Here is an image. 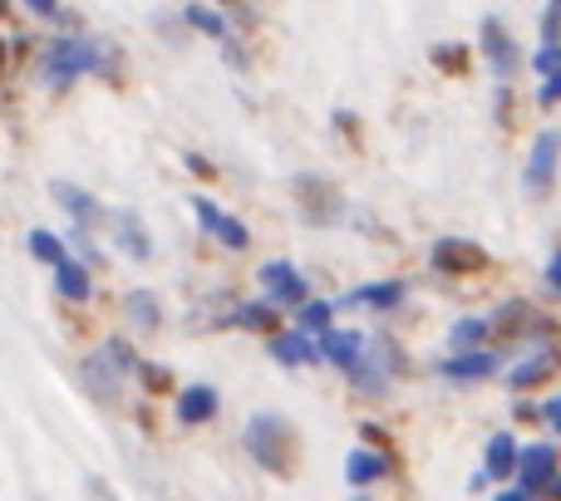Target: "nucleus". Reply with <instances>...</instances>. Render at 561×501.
<instances>
[{
	"label": "nucleus",
	"instance_id": "nucleus-1",
	"mask_svg": "<svg viewBox=\"0 0 561 501\" xmlns=\"http://www.w3.org/2000/svg\"><path fill=\"white\" fill-rule=\"evenodd\" d=\"M108 65H114V49H108L104 39L69 35V39H55V45L39 55V79H45L49 89H69L84 74H104Z\"/></svg>",
	"mask_w": 561,
	"mask_h": 501
},
{
	"label": "nucleus",
	"instance_id": "nucleus-2",
	"mask_svg": "<svg viewBox=\"0 0 561 501\" xmlns=\"http://www.w3.org/2000/svg\"><path fill=\"white\" fill-rule=\"evenodd\" d=\"M242 438H247L252 463H262L266 473H276V477L290 473V463H296V433H290V423L280 413H256Z\"/></svg>",
	"mask_w": 561,
	"mask_h": 501
},
{
	"label": "nucleus",
	"instance_id": "nucleus-3",
	"mask_svg": "<svg viewBox=\"0 0 561 501\" xmlns=\"http://www.w3.org/2000/svg\"><path fill=\"white\" fill-rule=\"evenodd\" d=\"M134 369H144L134 359V349H128V339H108V345H99L94 354L84 359V384L94 398H104V404H114L118 394H124V378L134 374Z\"/></svg>",
	"mask_w": 561,
	"mask_h": 501
},
{
	"label": "nucleus",
	"instance_id": "nucleus-4",
	"mask_svg": "<svg viewBox=\"0 0 561 501\" xmlns=\"http://www.w3.org/2000/svg\"><path fill=\"white\" fill-rule=\"evenodd\" d=\"M557 163H561V128H542L533 138V153H527V173H523V187L533 197H547L557 183Z\"/></svg>",
	"mask_w": 561,
	"mask_h": 501
},
{
	"label": "nucleus",
	"instance_id": "nucleus-5",
	"mask_svg": "<svg viewBox=\"0 0 561 501\" xmlns=\"http://www.w3.org/2000/svg\"><path fill=\"white\" fill-rule=\"evenodd\" d=\"M394 364H399V349L389 345V339H375V345L365 349V359H359V369L350 374V384H355L359 394H385L389 378H394Z\"/></svg>",
	"mask_w": 561,
	"mask_h": 501
},
{
	"label": "nucleus",
	"instance_id": "nucleus-6",
	"mask_svg": "<svg viewBox=\"0 0 561 501\" xmlns=\"http://www.w3.org/2000/svg\"><path fill=\"white\" fill-rule=\"evenodd\" d=\"M552 482H557V447L552 443L523 447V463H517V487H523L527 497H542V492H552Z\"/></svg>",
	"mask_w": 561,
	"mask_h": 501
},
{
	"label": "nucleus",
	"instance_id": "nucleus-7",
	"mask_svg": "<svg viewBox=\"0 0 561 501\" xmlns=\"http://www.w3.org/2000/svg\"><path fill=\"white\" fill-rule=\"evenodd\" d=\"M193 212H197V222H203V232L217 236L222 246H232V250H247V246H252V232H247L237 217H227L217 202H207V197H193Z\"/></svg>",
	"mask_w": 561,
	"mask_h": 501
},
{
	"label": "nucleus",
	"instance_id": "nucleus-8",
	"mask_svg": "<svg viewBox=\"0 0 561 501\" xmlns=\"http://www.w3.org/2000/svg\"><path fill=\"white\" fill-rule=\"evenodd\" d=\"M483 266H488V250L473 242L448 236V242L434 246V270H444V276H473V270H483Z\"/></svg>",
	"mask_w": 561,
	"mask_h": 501
},
{
	"label": "nucleus",
	"instance_id": "nucleus-9",
	"mask_svg": "<svg viewBox=\"0 0 561 501\" xmlns=\"http://www.w3.org/2000/svg\"><path fill=\"white\" fill-rule=\"evenodd\" d=\"M262 286L272 290V300H286V305H306L310 300V286L290 260H266L262 266Z\"/></svg>",
	"mask_w": 561,
	"mask_h": 501
},
{
	"label": "nucleus",
	"instance_id": "nucleus-10",
	"mask_svg": "<svg viewBox=\"0 0 561 501\" xmlns=\"http://www.w3.org/2000/svg\"><path fill=\"white\" fill-rule=\"evenodd\" d=\"M365 335L359 329H330V335H320V354L330 359V364H340L345 374H355L359 359H365Z\"/></svg>",
	"mask_w": 561,
	"mask_h": 501
},
{
	"label": "nucleus",
	"instance_id": "nucleus-11",
	"mask_svg": "<svg viewBox=\"0 0 561 501\" xmlns=\"http://www.w3.org/2000/svg\"><path fill=\"white\" fill-rule=\"evenodd\" d=\"M49 197H55V202L65 207L69 217H75L79 232H84V226H94V222H104V217H108L104 207H99L94 197H89L84 187H75V183H49Z\"/></svg>",
	"mask_w": 561,
	"mask_h": 501
},
{
	"label": "nucleus",
	"instance_id": "nucleus-12",
	"mask_svg": "<svg viewBox=\"0 0 561 501\" xmlns=\"http://www.w3.org/2000/svg\"><path fill=\"white\" fill-rule=\"evenodd\" d=\"M517 463H523V447L513 443V433L488 438V453H483V477L488 482H507V477H517Z\"/></svg>",
	"mask_w": 561,
	"mask_h": 501
},
{
	"label": "nucleus",
	"instance_id": "nucleus-13",
	"mask_svg": "<svg viewBox=\"0 0 561 501\" xmlns=\"http://www.w3.org/2000/svg\"><path fill=\"white\" fill-rule=\"evenodd\" d=\"M493 329H497V335L513 339V335H547L552 325H547V319L537 315V310L527 305V300H507V305L493 315Z\"/></svg>",
	"mask_w": 561,
	"mask_h": 501
},
{
	"label": "nucleus",
	"instance_id": "nucleus-14",
	"mask_svg": "<svg viewBox=\"0 0 561 501\" xmlns=\"http://www.w3.org/2000/svg\"><path fill=\"white\" fill-rule=\"evenodd\" d=\"M483 55H488V65H493L503 79L517 69V45H513V35L503 30V20H497V15L483 20Z\"/></svg>",
	"mask_w": 561,
	"mask_h": 501
},
{
	"label": "nucleus",
	"instance_id": "nucleus-15",
	"mask_svg": "<svg viewBox=\"0 0 561 501\" xmlns=\"http://www.w3.org/2000/svg\"><path fill=\"white\" fill-rule=\"evenodd\" d=\"M493 369H497V354H488V349H468V354L444 359V369H438V374L458 378V384H473V378H488Z\"/></svg>",
	"mask_w": 561,
	"mask_h": 501
},
{
	"label": "nucleus",
	"instance_id": "nucleus-16",
	"mask_svg": "<svg viewBox=\"0 0 561 501\" xmlns=\"http://www.w3.org/2000/svg\"><path fill=\"white\" fill-rule=\"evenodd\" d=\"M217 404H222V398H217L213 384H187L183 394H178V418H183V423H207V418L217 413Z\"/></svg>",
	"mask_w": 561,
	"mask_h": 501
},
{
	"label": "nucleus",
	"instance_id": "nucleus-17",
	"mask_svg": "<svg viewBox=\"0 0 561 501\" xmlns=\"http://www.w3.org/2000/svg\"><path fill=\"white\" fill-rule=\"evenodd\" d=\"M404 280H375V286H359V290H350L340 305H369V310H394L399 300H404Z\"/></svg>",
	"mask_w": 561,
	"mask_h": 501
},
{
	"label": "nucleus",
	"instance_id": "nucleus-18",
	"mask_svg": "<svg viewBox=\"0 0 561 501\" xmlns=\"http://www.w3.org/2000/svg\"><path fill=\"white\" fill-rule=\"evenodd\" d=\"M557 374V349H533V354L523 359V364L507 374V384L523 394V388H533V384H542V378H552Z\"/></svg>",
	"mask_w": 561,
	"mask_h": 501
},
{
	"label": "nucleus",
	"instance_id": "nucleus-19",
	"mask_svg": "<svg viewBox=\"0 0 561 501\" xmlns=\"http://www.w3.org/2000/svg\"><path fill=\"white\" fill-rule=\"evenodd\" d=\"M272 354L280 364H316V359H325L316 345H310L306 329H286V335H272Z\"/></svg>",
	"mask_w": 561,
	"mask_h": 501
},
{
	"label": "nucleus",
	"instance_id": "nucleus-20",
	"mask_svg": "<svg viewBox=\"0 0 561 501\" xmlns=\"http://www.w3.org/2000/svg\"><path fill=\"white\" fill-rule=\"evenodd\" d=\"M114 242L124 246L134 260H148V256H153V242H148L144 222H138L134 212H114Z\"/></svg>",
	"mask_w": 561,
	"mask_h": 501
},
{
	"label": "nucleus",
	"instance_id": "nucleus-21",
	"mask_svg": "<svg viewBox=\"0 0 561 501\" xmlns=\"http://www.w3.org/2000/svg\"><path fill=\"white\" fill-rule=\"evenodd\" d=\"M385 473H389V457H379V453H350L345 457L350 487H369V482H379Z\"/></svg>",
	"mask_w": 561,
	"mask_h": 501
},
{
	"label": "nucleus",
	"instance_id": "nucleus-22",
	"mask_svg": "<svg viewBox=\"0 0 561 501\" xmlns=\"http://www.w3.org/2000/svg\"><path fill=\"white\" fill-rule=\"evenodd\" d=\"M55 286L65 300H89V266L69 256L65 266H55Z\"/></svg>",
	"mask_w": 561,
	"mask_h": 501
},
{
	"label": "nucleus",
	"instance_id": "nucleus-23",
	"mask_svg": "<svg viewBox=\"0 0 561 501\" xmlns=\"http://www.w3.org/2000/svg\"><path fill=\"white\" fill-rule=\"evenodd\" d=\"M124 310H128V319H134L138 329H158V325H163V310H158L153 290H128Z\"/></svg>",
	"mask_w": 561,
	"mask_h": 501
},
{
	"label": "nucleus",
	"instance_id": "nucleus-24",
	"mask_svg": "<svg viewBox=\"0 0 561 501\" xmlns=\"http://www.w3.org/2000/svg\"><path fill=\"white\" fill-rule=\"evenodd\" d=\"M25 246H30V256H35V260H45V266H65V260H69L65 242H59L55 232H45V226H35V232L25 236Z\"/></svg>",
	"mask_w": 561,
	"mask_h": 501
},
{
	"label": "nucleus",
	"instance_id": "nucleus-25",
	"mask_svg": "<svg viewBox=\"0 0 561 501\" xmlns=\"http://www.w3.org/2000/svg\"><path fill=\"white\" fill-rule=\"evenodd\" d=\"M232 325H242V329H276V305H272V300H247V305H237Z\"/></svg>",
	"mask_w": 561,
	"mask_h": 501
},
{
	"label": "nucleus",
	"instance_id": "nucleus-26",
	"mask_svg": "<svg viewBox=\"0 0 561 501\" xmlns=\"http://www.w3.org/2000/svg\"><path fill=\"white\" fill-rule=\"evenodd\" d=\"M183 20L193 30H203V35H213V39H227V15H217V10H207V5H187L183 10ZM232 45V39H227Z\"/></svg>",
	"mask_w": 561,
	"mask_h": 501
},
{
	"label": "nucleus",
	"instance_id": "nucleus-27",
	"mask_svg": "<svg viewBox=\"0 0 561 501\" xmlns=\"http://www.w3.org/2000/svg\"><path fill=\"white\" fill-rule=\"evenodd\" d=\"M330 315H335L330 300H306V305H300V329H306V335H330Z\"/></svg>",
	"mask_w": 561,
	"mask_h": 501
},
{
	"label": "nucleus",
	"instance_id": "nucleus-28",
	"mask_svg": "<svg viewBox=\"0 0 561 501\" xmlns=\"http://www.w3.org/2000/svg\"><path fill=\"white\" fill-rule=\"evenodd\" d=\"M488 329H493V325H488V319H458V325H454V335H448V339H454V349H458V354H468V349H473V345H483V335H488Z\"/></svg>",
	"mask_w": 561,
	"mask_h": 501
},
{
	"label": "nucleus",
	"instance_id": "nucleus-29",
	"mask_svg": "<svg viewBox=\"0 0 561 501\" xmlns=\"http://www.w3.org/2000/svg\"><path fill=\"white\" fill-rule=\"evenodd\" d=\"M561 39V0H547V15H542V45H557Z\"/></svg>",
	"mask_w": 561,
	"mask_h": 501
},
{
	"label": "nucleus",
	"instance_id": "nucleus-30",
	"mask_svg": "<svg viewBox=\"0 0 561 501\" xmlns=\"http://www.w3.org/2000/svg\"><path fill=\"white\" fill-rule=\"evenodd\" d=\"M434 65H438V69H448V74H458V69H463L468 59H463V49H458V45H438V49H434Z\"/></svg>",
	"mask_w": 561,
	"mask_h": 501
},
{
	"label": "nucleus",
	"instance_id": "nucleus-31",
	"mask_svg": "<svg viewBox=\"0 0 561 501\" xmlns=\"http://www.w3.org/2000/svg\"><path fill=\"white\" fill-rule=\"evenodd\" d=\"M533 65H537V74H542V79L561 74V45H542V55H537Z\"/></svg>",
	"mask_w": 561,
	"mask_h": 501
},
{
	"label": "nucleus",
	"instance_id": "nucleus-32",
	"mask_svg": "<svg viewBox=\"0 0 561 501\" xmlns=\"http://www.w3.org/2000/svg\"><path fill=\"white\" fill-rule=\"evenodd\" d=\"M144 384L153 388V394H163V388L173 384V378H168V369H163V364H144Z\"/></svg>",
	"mask_w": 561,
	"mask_h": 501
},
{
	"label": "nucleus",
	"instance_id": "nucleus-33",
	"mask_svg": "<svg viewBox=\"0 0 561 501\" xmlns=\"http://www.w3.org/2000/svg\"><path fill=\"white\" fill-rule=\"evenodd\" d=\"M35 15H45V20H65V10H59V0H25Z\"/></svg>",
	"mask_w": 561,
	"mask_h": 501
},
{
	"label": "nucleus",
	"instance_id": "nucleus-34",
	"mask_svg": "<svg viewBox=\"0 0 561 501\" xmlns=\"http://www.w3.org/2000/svg\"><path fill=\"white\" fill-rule=\"evenodd\" d=\"M547 290H552V295H561V250L552 260H547Z\"/></svg>",
	"mask_w": 561,
	"mask_h": 501
},
{
	"label": "nucleus",
	"instance_id": "nucleus-35",
	"mask_svg": "<svg viewBox=\"0 0 561 501\" xmlns=\"http://www.w3.org/2000/svg\"><path fill=\"white\" fill-rule=\"evenodd\" d=\"M537 98H542V104H557V98H561V74L542 79V94H537Z\"/></svg>",
	"mask_w": 561,
	"mask_h": 501
},
{
	"label": "nucleus",
	"instance_id": "nucleus-36",
	"mask_svg": "<svg viewBox=\"0 0 561 501\" xmlns=\"http://www.w3.org/2000/svg\"><path fill=\"white\" fill-rule=\"evenodd\" d=\"M89 501H118L114 492H108L104 482H99V477H89Z\"/></svg>",
	"mask_w": 561,
	"mask_h": 501
},
{
	"label": "nucleus",
	"instance_id": "nucleus-37",
	"mask_svg": "<svg viewBox=\"0 0 561 501\" xmlns=\"http://www.w3.org/2000/svg\"><path fill=\"white\" fill-rule=\"evenodd\" d=\"M542 418H547V423H552V428H561V394L552 398V404H547L542 408Z\"/></svg>",
	"mask_w": 561,
	"mask_h": 501
},
{
	"label": "nucleus",
	"instance_id": "nucleus-38",
	"mask_svg": "<svg viewBox=\"0 0 561 501\" xmlns=\"http://www.w3.org/2000/svg\"><path fill=\"white\" fill-rule=\"evenodd\" d=\"M497 501H533V497H527V492H523V487H513V492H503V497H497Z\"/></svg>",
	"mask_w": 561,
	"mask_h": 501
},
{
	"label": "nucleus",
	"instance_id": "nucleus-39",
	"mask_svg": "<svg viewBox=\"0 0 561 501\" xmlns=\"http://www.w3.org/2000/svg\"><path fill=\"white\" fill-rule=\"evenodd\" d=\"M0 69H5V45H0Z\"/></svg>",
	"mask_w": 561,
	"mask_h": 501
},
{
	"label": "nucleus",
	"instance_id": "nucleus-40",
	"mask_svg": "<svg viewBox=\"0 0 561 501\" xmlns=\"http://www.w3.org/2000/svg\"><path fill=\"white\" fill-rule=\"evenodd\" d=\"M355 501H369V497H355Z\"/></svg>",
	"mask_w": 561,
	"mask_h": 501
}]
</instances>
